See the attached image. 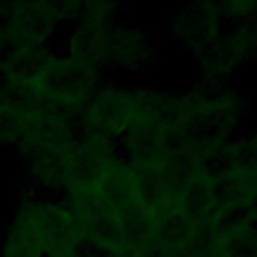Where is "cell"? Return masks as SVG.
Here are the masks:
<instances>
[{
  "instance_id": "cell-1",
  "label": "cell",
  "mask_w": 257,
  "mask_h": 257,
  "mask_svg": "<svg viewBox=\"0 0 257 257\" xmlns=\"http://www.w3.org/2000/svg\"><path fill=\"white\" fill-rule=\"evenodd\" d=\"M171 34L187 50L203 82H223L257 58V2H195L173 16Z\"/></svg>"
},
{
  "instance_id": "cell-2",
  "label": "cell",
  "mask_w": 257,
  "mask_h": 257,
  "mask_svg": "<svg viewBox=\"0 0 257 257\" xmlns=\"http://www.w3.org/2000/svg\"><path fill=\"white\" fill-rule=\"evenodd\" d=\"M60 249H82L76 221L62 197L24 189L0 237V257H46Z\"/></svg>"
},
{
  "instance_id": "cell-3",
  "label": "cell",
  "mask_w": 257,
  "mask_h": 257,
  "mask_svg": "<svg viewBox=\"0 0 257 257\" xmlns=\"http://www.w3.org/2000/svg\"><path fill=\"white\" fill-rule=\"evenodd\" d=\"M46 257H90L84 249H60V251H54Z\"/></svg>"
},
{
  "instance_id": "cell-4",
  "label": "cell",
  "mask_w": 257,
  "mask_h": 257,
  "mask_svg": "<svg viewBox=\"0 0 257 257\" xmlns=\"http://www.w3.org/2000/svg\"><path fill=\"white\" fill-rule=\"evenodd\" d=\"M4 10H6V4H2V2H0V18L4 16Z\"/></svg>"
},
{
  "instance_id": "cell-5",
  "label": "cell",
  "mask_w": 257,
  "mask_h": 257,
  "mask_svg": "<svg viewBox=\"0 0 257 257\" xmlns=\"http://www.w3.org/2000/svg\"><path fill=\"white\" fill-rule=\"evenodd\" d=\"M0 131H2V114H0Z\"/></svg>"
}]
</instances>
